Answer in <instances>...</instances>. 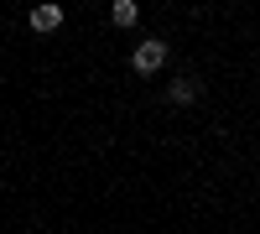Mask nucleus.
<instances>
[{"label":"nucleus","instance_id":"obj_1","mask_svg":"<svg viewBox=\"0 0 260 234\" xmlns=\"http://www.w3.org/2000/svg\"><path fill=\"white\" fill-rule=\"evenodd\" d=\"M161 62H167V47H161V42H141V47H136V73H156Z\"/></svg>","mask_w":260,"mask_h":234},{"label":"nucleus","instance_id":"obj_2","mask_svg":"<svg viewBox=\"0 0 260 234\" xmlns=\"http://www.w3.org/2000/svg\"><path fill=\"white\" fill-rule=\"evenodd\" d=\"M57 21H62V11H57V6H37V11H31V26H37V31H52Z\"/></svg>","mask_w":260,"mask_h":234},{"label":"nucleus","instance_id":"obj_3","mask_svg":"<svg viewBox=\"0 0 260 234\" xmlns=\"http://www.w3.org/2000/svg\"><path fill=\"white\" fill-rule=\"evenodd\" d=\"M172 99H177V104H192V99H198V83H192V78H177V83H172Z\"/></svg>","mask_w":260,"mask_h":234},{"label":"nucleus","instance_id":"obj_4","mask_svg":"<svg viewBox=\"0 0 260 234\" xmlns=\"http://www.w3.org/2000/svg\"><path fill=\"white\" fill-rule=\"evenodd\" d=\"M130 21H136V6H130V0H115V26H130Z\"/></svg>","mask_w":260,"mask_h":234}]
</instances>
